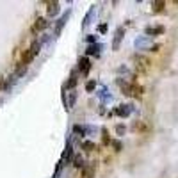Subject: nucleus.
Here are the masks:
<instances>
[{
    "label": "nucleus",
    "instance_id": "obj_5",
    "mask_svg": "<svg viewBox=\"0 0 178 178\" xmlns=\"http://www.w3.org/2000/svg\"><path fill=\"white\" fill-rule=\"evenodd\" d=\"M25 71H27V66H25L23 62H20V64H18V68H16V78H18V77H21Z\"/></svg>",
    "mask_w": 178,
    "mask_h": 178
},
{
    "label": "nucleus",
    "instance_id": "obj_4",
    "mask_svg": "<svg viewBox=\"0 0 178 178\" xmlns=\"http://www.w3.org/2000/svg\"><path fill=\"white\" fill-rule=\"evenodd\" d=\"M136 62H137L139 70H144V68L148 66V59H144V57H141V55H137V57H136Z\"/></svg>",
    "mask_w": 178,
    "mask_h": 178
},
{
    "label": "nucleus",
    "instance_id": "obj_2",
    "mask_svg": "<svg viewBox=\"0 0 178 178\" xmlns=\"http://www.w3.org/2000/svg\"><path fill=\"white\" fill-rule=\"evenodd\" d=\"M78 66H80V71H82V73H87V71H89V59H87V57H82V59L78 61Z\"/></svg>",
    "mask_w": 178,
    "mask_h": 178
},
{
    "label": "nucleus",
    "instance_id": "obj_16",
    "mask_svg": "<svg viewBox=\"0 0 178 178\" xmlns=\"http://www.w3.org/2000/svg\"><path fill=\"white\" fill-rule=\"evenodd\" d=\"M4 86H5V82H4V78H0V89H2Z\"/></svg>",
    "mask_w": 178,
    "mask_h": 178
},
{
    "label": "nucleus",
    "instance_id": "obj_12",
    "mask_svg": "<svg viewBox=\"0 0 178 178\" xmlns=\"http://www.w3.org/2000/svg\"><path fill=\"white\" fill-rule=\"evenodd\" d=\"M112 146H114V150H116V152H119V150H121V143H119V141H114V143H112Z\"/></svg>",
    "mask_w": 178,
    "mask_h": 178
},
{
    "label": "nucleus",
    "instance_id": "obj_10",
    "mask_svg": "<svg viewBox=\"0 0 178 178\" xmlns=\"http://www.w3.org/2000/svg\"><path fill=\"white\" fill-rule=\"evenodd\" d=\"M82 148H84V150H86V152H91V150H93V148H94V144H93V143H91V141H86V143H84V144H82Z\"/></svg>",
    "mask_w": 178,
    "mask_h": 178
},
{
    "label": "nucleus",
    "instance_id": "obj_3",
    "mask_svg": "<svg viewBox=\"0 0 178 178\" xmlns=\"http://www.w3.org/2000/svg\"><path fill=\"white\" fill-rule=\"evenodd\" d=\"M46 27V21H45V18H37L36 20V23H34V30L37 32V30H43Z\"/></svg>",
    "mask_w": 178,
    "mask_h": 178
},
{
    "label": "nucleus",
    "instance_id": "obj_13",
    "mask_svg": "<svg viewBox=\"0 0 178 178\" xmlns=\"http://www.w3.org/2000/svg\"><path fill=\"white\" fill-rule=\"evenodd\" d=\"M75 166H77V168L82 166V157H77V159H75Z\"/></svg>",
    "mask_w": 178,
    "mask_h": 178
},
{
    "label": "nucleus",
    "instance_id": "obj_7",
    "mask_svg": "<svg viewBox=\"0 0 178 178\" xmlns=\"http://www.w3.org/2000/svg\"><path fill=\"white\" fill-rule=\"evenodd\" d=\"M121 107H123V109H118L116 114H119V116H127V114L130 112V107H128V105H121Z\"/></svg>",
    "mask_w": 178,
    "mask_h": 178
},
{
    "label": "nucleus",
    "instance_id": "obj_11",
    "mask_svg": "<svg viewBox=\"0 0 178 178\" xmlns=\"http://www.w3.org/2000/svg\"><path fill=\"white\" fill-rule=\"evenodd\" d=\"M153 7H155V11H162L166 7V4L164 2H153Z\"/></svg>",
    "mask_w": 178,
    "mask_h": 178
},
{
    "label": "nucleus",
    "instance_id": "obj_14",
    "mask_svg": "<svg viewBox=\"0 0 178 178\" xmlns=\"http://www.w3.org/2000/svg\"><path fill=\"white\" fill-rule=\"evenodd\" d=\"M75 84H77V78H75V77H71V80L68 82V86H75Z\"/></svg>",
    "mask_w": 178,
    "mask_h": 178
},
{
    "label": "nucleus",
    "instance_id": "obj_1",
    "mask_svg": "<svg viewBox=\"0 0 178 178\" xmlns=\"http://www.w3.org/2000/svg\"><path fill=\"white\" fill-rule=\"evenodd\" d=\"M46 5H48V14H50V16H55L57 11H59V4H57V2H46Z\"/></svg>",
    "mask_w": 178,
    "mask_h": 178
},
{
    "label": "nucleus",
    "instance_id": "obj_15",
    "mask_svg": "<svg viewBox=\"0 0 178 178\" xmlns=\"http://www.w3.org/2000/svg\"><path fill=\"white\" fill-rule=\"evenodd\" d=\"M118 132H119V134H123V132H125V127H123V125H119V127H118Z\"/></svg>",
    "mask_w": 178,
    "mask_h": 178
},
{
    "label": "nucleus",
    "instance_id": "obj_8",
    "mask_svg": "<svg viewBox=\"0 0 178 178\" xmlns=\"http://www.w3.org/2000/svg\"><path fill=\"white\" fill-rule=\"evenodd\" d=\"M93 173H94V166L86 168V169H84V178H91L93 177Z\"/></svg>",
    "mask_w": 178,
    "mask_h": 178
},
{
    "label": "nucleus",
    "instance_id": "obj_9",
    "mask_svg": "<svg viewBox=\"0 0 178 178\" xmlns=\"http://www.w3.org/2000/svg\"><path fill=\"white\" fill-rule=\"evenodd\" d=\"M121 37H123V29H119V30H118V37L114 39V48H118V46H119V41H121Z\"/></svg>",
    "mask_w": 178,
    "mask_h": 178
},
{
    "label": "nucleus",
    "instance_id": "obj_6",
    "mask_svg": "<svg viewBox=\"0 0 178 178\" xmlns=\"http://www.w3.org/2000/svg\"><path fill=\"white\" fill-rule=\"evenodd\" d=\"M164 32V29L162 27H155V29H146V34H150V36H153V34H162Z\"/></svg>",
    "mask_w": 178,
    "mask_h": 178
}]
</instances>
